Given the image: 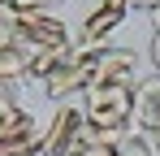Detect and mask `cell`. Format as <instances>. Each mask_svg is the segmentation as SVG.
<instances>
[{"mask_svg":"<svg viewBox=\"0 0 160 156\" xmlns=\"http://www.w3.org/2000/svg\"><path fill=\"white\" fill-rule=\"evenodd\" d=\"M126 4H130V9H147V13H152V9H160V0H126Z\"/></svg>","mask_w":160,"mask_h":156,"instance_id":"7c38bea8","label":"cell"},{"mask_svg":"<svg viewBox=\"0 0 160 156\" xmlns=\"http://www.w3.org/2000/svg\"><path fill=\"white\" fill-rule=\"evenodd\" d=\"M82 113L104 139H121V134L134 130V87L91 82L87 96H82Z\"/></svg>","mask_w":160,"mask_h":156,"instance_id":"6da1fadb","label":"cell"},{"mask_svg":"<svg viewBox=\"0 0 160 156\" xmlns=\"http://www.w3.org/2000/svg\"><path fill=\"white\" fill-rule=\"evenodd\" d=\"M0 18L13 26V35H18V44L26 48V56L74 48V30L61 22L52 9H35V13H0Z\"/></svg>","mask_w":160,"mask_h":156,"instance_id":"7a4b0ae2","label":"cell"},{"mask_svg":"<svg viewBox=\"0 0 160 156\" xmlns=\"http://www.w3.org/2000/svg\"><path fill=\"white\" fill-rule=\"evenodd\" d=\"M18 113H22V104H18L9 91H4V87H0V134L13 126V122H18Z\"/></svg>","mask_w":160,"mask_h":156,"instance_id":"30bf717a","label":"cell"},{"mask_svg":"<svg viewBox=\"0 0 160 156\" xmlns=\"http://www.w3.org/2000/svg\"><path fill=\"white\" fill-rule=\"evenodd\" d=\"M100 52H104V48H82V44H74V48L65 52V61H61L52 74L43 78V91H48L56 104H65V100H82V96H87V87L95 82Z\"/></svg>","mask_w":160,"mask_h":156,"instance_id":"3957f363","label":"cell"},{"mask_svg":"<svg viewBox=\"0 0 160 156\" xmlns=\"http://www.w3.org/2000/svg\"><path fill=\"white\" fill-rule=\"evenodd\" d=\"M152 148H156V152H160V126H156V134H152Z\"/></svg>","mask_w":160,"mask_h":156,"instance_id":"4fadbf2b","label":"cell"},{"mask_svg":"<svg viewBox=\"0 0 160 156\" xmlns=\"http://www.w3.org/2000/svg\"><path fill=\"white\" fill-rule=\"evenodd\" d=\"M117 156H152V143H147V134H138V130L121 134V139H117Z\"/></svg>","mask_w":160,"mask_h":156,"instance_id":"ba28073f","label":"cell"},{"mask_svg":"<svg viewBox=\"0 0 160 156\" xmlns=\"http://www.w3.org/2000/svg\"><path fill=\"white\" fill-rule=\"evenodd\" d=\"M30 74V56L26 48L18 44V35H13V26L0 18V87L4 82H18V78Z\"/></svg>","mask_w":160,"mask_h":156,"instance_id":"52a82bcc","label":"cell"},{"mask_svg":"<svg viewBox=\"0 0 160 156\" xmlns=\"http://www.w3.org/2000/svg\"><path fill=\"white\" fill-rule=\"evenodd\" d=\"M156 126H160V74H152L138 78V87H134V130L152 139Z\"/></svg>","mask_w":160,"mask_h":156,"instance_id":"8992f818","label":"cell"},{"mask_svg":"<svg viewBox=\"0 0 160 156\" xmlns=\"http://www.w3.org/2000/svg\"><path fill=\"white\" fill-rule=\"evenodd\" d=\"M56 4L61 0H0V13H35V9H52L56 13Z\"/></svg>","mask_w":160,"mask_h":156,"instance_id":"9c48e42d","label":"cell"},{"mask_svg":"<svg viewBox=\"0 0 160 156\" xmlns=\"http://www.w3.org/2000/svg\"><path fill=\"white\" fill-rule=\"evenodd\" d=\"M152 22H156V35H152V61H156V74H160V9H152Z\"/></svg>","mask_w":160,"mask_h":156,"instance_id":"8fae6325","label":"cell"},{"mask_svg":"<svg viewBox=\"0 0 160 156\" xmlns=\"http://www.w3.org/2000/svg\"><path fill=\"white\" fill-rule=\"evenodd\" d=\"M95 82L108 87H138V56L130 48H104L95 65Z\"/></svg>","mask_w":160,"mask_h":156,"instance_id":"5b68a950","label":"cell"},{"mask_svg":"<svg viewBox=\"0 0 160 156\" xmlns=\"http://www.w3.org/2000/svg\"><path fill=\"white\" fill-rule=\"evenodd\" d=\"M126 18H130V4H126V0H100V4L82 18V30L74 35V44H82V48H108L104 39L126 22Z\"/></svg>","mask_w":160,"mask_h":156,"instance_id":"277c9868","label":"cell"}]
</instances>
